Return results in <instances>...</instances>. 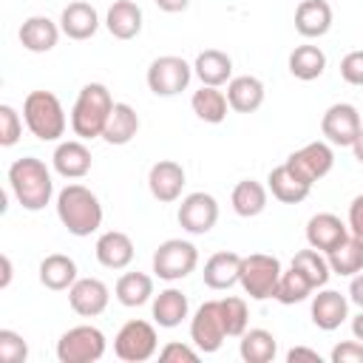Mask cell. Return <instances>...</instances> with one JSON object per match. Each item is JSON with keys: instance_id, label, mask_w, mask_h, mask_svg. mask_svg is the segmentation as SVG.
Instances as JSON below:
<instances>
[{"instance_id": "47", "label": "cell", "mask_w": 363, "mask_h": 363, "mask_svg": "<svg viewBox=\"0 0 363 363\" xmlns=\"http://www.w3.org/2000/svg\"><path fill=\"white\" fill-rule=\"evenodd\" d=\"M349 301L357 303L363 309V272L352 275V284H349Z\"/></svg>"}, {"instance_id": "28", "label": "cell", "mask_w": 363, "mask_h": 363, "mask_svg": "<svg viewBox=\"0 0 363 363\" xmlns=\"http://www.w3.org/2000/svg\"><path fill=\"white\" fill-rule=\"evenodd\" d=\"M77 281V264L71 255H62V252H51L40 261V284L51 292H62V289H71Z\"/></svg>"}, {"instance_id": "44", "label": "cell", "mask_w": 363, "mask_h": 363, "mask_svg": "<svg viewBox=\"0 0 363 363\" xmlns=\"http://www.w3.org/2000/svg\"><path fill=\"white\" fill-rule=\"evenodd\" d=\"M332 363H363V343L354 340H343L332 349Z\"/></svg>"}, {"instance_id": "24", "label": "cell", "mask_w": 363, "mask_h": 363, "mask_svg": "<svg viewBox=\"0 0 363 363\" xmlns=\"http://www.w3.org/2000/svg\"><path fill=\"white\" fill-rule=\"evenodd\" d=\"M267 184H269V193H272L281 204H298V201H303V199L309 196V190H312V184H306L286 162L269 170Z\"/></svg>"}, {"instance_id": "30", "label": "cell", "mask_w": 363, "mask_h": 363, "mask_svg": "<svg viewBox=\"0 0 363 363\" xmlns=\"http://www.w3.org/2000/svg\"><path fill=\"white\" fill-rule=\"evenodd\" d=\"M136 133H139V113L128 102H116L111 116H108V122H105L102 139L108 145H128Z\"/></svg>"}, {"instance_id": "6", "label": "cell", "mask_w": 363, "mask_h": 363, "mask_svg": "<svg viewBox=\"0 0 363 363\" xmlns=\"http://www.w3.org/2000/svg\"><path fill=\"white\" fill-rule=\"evenodd\" d=\"M105 354V335L96 326H74L62 332L57 340V360L60 363H96Z\"/></svg>"}, {"instance_id": "13", "label": "cell", "mask_w": 363, "mask_h": 363, "mask_svg": "<svg viewBox=\"0 0 363 363\" xmlns=\"http://www.w3.org/2000/svg\"><path fill=\"white\" fill-rule=\"evenodd\" d=\"M286 164H289L306 184H315V182H320V179L332 170L335 153H332V147H329L326 142H309V145H303L301 150L289 153Z\"/></svg>"}, {"instance_id": "39", "label": "cell", "mask_w": 363, "mask_h": 363, "mask_svg": "<svg viewBox=\"0 0 363 363\" xmlns=\"http://www.w3.org/2000/svg\"><path fill=\"white\" fill-rule=\"evenodd\" d=\"M218 309H221V323H224L227 337H241L247 332V323H250L247 301L235 298V295H227V298L218 301Z\"/></svg>"}, {"instance_id": "16", "label": "cell", "mask_w": 363, "mask_h": 363, "mask_svg": "<svg viewBox=\"0 0 363 363\" xmlns=\"http://www.w3.org/2000/svg\"><path fill=\"white\" fill-rule=\"evenodd\" d=\"M346 238H349V224H343L335 213H318L306 221V241L320 252H332Z\"/></svg>"}, {"instance_id": "8", "label": "cell", "mask_w": 363, "mask_h": 363, "mask_svg": "<svg viewBox=\"0 0 363 363\" xmlns=\"http://www.w3.org/2000/svg\"><path fill=\"white\" fill-rule=\"evenodd\" d=\"M196 264H199V250L182 238H167L153 252V272L170 284L187 278L196 269Z\"/></svg>"}, {"instance_id": "42", "label": "cell", "mask_w": 363, "mask_h": 363, "mask_svg": "<svg viewBox=\"0 0 363 363\" xmlns=\"http://www.w3.org/2000/svg\"><path fill=\"white\" fill-rule=\"evenodd\" d=\"M159 360L162 363H196L199 360V349H190L187 343H179V340H170L159 349Z\"/></svg>"}, {"instance_id": "46", "label": "cell", "mask_w": 363, "mask_h": 363, "mask_svg": "<svg viewBox=\"0 0 363 363\" xmlns=\"http://www.w3.org/2000/svg\"><path fill=\"white\" fill-rule=\"evenodd\" d=\"M301 360H309V363H320V354L315 349H306V346H292L286 352V363H301Z\"/></svg>"}, {"instance_id": "43", "label": "cell", "mask_w": 363, "mask_h": 363, "mask_svg": "<svg viewBox=\"0 0 363 363\" xmlns=\"http://www.w3.org/2000/svg\"><path fill=\"white\" fill-rule=\"evenodd\" d=\"M340 77L349 85H363V51H349L340 60Z\"/></svg>"}, {"instance_id": "4", "label": "cell", "mask_w": 363, "mask_h": 363, "mask_svg": "<svg viewBox=\"0 0 363 363\" xmlns=\"http://www.w3.org/2000/svg\"><path fill=\"white\" fill-rule=\"evenodd\" d=\"M23 119H26V128L40 142H57L68 125L62 102L51 91H31L23 102Z\"/></svg>"}, {"instance_id": "32", "label": "cell", "mask_w": 363, "mask_h": 363, "mask_svg": "<svg viewBox=\"0 0 363 363\" xmlns=\"http://www.w3.org/2000/svg\"><path fill=\"white\" fill-rule=\"evenodd\" d=\"M233 210L241 216V218H255L267 210V187L255 179H244L233 187Z\"/></svg>"}, {"instance_id": "31", "label": "cell", "mask_w": 363, "mask_h": 363, "mask_svg": "<svg viewBox=\"0 0 363 363\" xmlns=\"http://www.w3.org/2000/svg\"><path fill=\"white\" fill-rule=\"evenodd\" d=\"M190 108L193 113L201 119V122H210V125H218L227 119V111H230V102H227V94L213 88V85H201L193 99H190Z\"/></svg>"}, {"instance_id": "38", "label": "cell", "mask_w": 363, "mask_h": 363, "mask_svg": "<svg viewBox=\"0 0 363 363\" xmlns=\"http://www.w3.org/2000/svg\"><path fill=\"white\" fill-rule=\"evenodd\" d=\"M292 267H295V269H301V272H303V275L312 281V286H315V289L326 286V281H329V275H332V269H329V261H326V258L320 255V250H315V247L295 252V258H292Z\"/></svg>"}, {"instance_id": "5", "label": "cell", "mask_w": 363, "mask_h": 363, "mask_svg": "<svg viewBox=\"0 0 363 363\" xmlns=\"http://www.w3.org/2000/svg\"><path fill=\"white\" fill-rule=\"evenodd\" d=\"M281 261L275 255H267V252H252V255H244L241 258V289L252 298V301H267V298H275V289H278V281H281Z\"/></svg>"}, {"instance_id": "36", "label": "cell", "mask_w": 363, "mask_h": 363, "mask_svg": "<svg viewBox=\"0 0 363 363\" xmlns=\"http://www.w3.org/2000/svg\"><path fill=\"white\" fill-rule=\"evenodd\" d=\"M323 71H326V54H323L318 45H298V48L289 54V74H292L295 79L312 82V79H318Z\"/></svg>"}, {"instance_id": "27", "label": "cell", "mask_w": 363, "mask_h": 363, "mask_svg": "<svg viewBox=\"0 0 363 363\" xmlns=\"http://www.w3.org/2000/svg\"><path fill=\"white\" fill-rule=\"evenodd\" d=\"M105 28L116 40H133L142 31V9L133 0H113L105 14Z\"/></svg>"}, {"instance_id": "20", "label": "cell", "mask_w": 363, "mask_h": 363, "mask_svg": "<svg viewBox=\"0 0 363 363\" xmlns=\"http://www.w3.org/2000/svg\"><path fill=\"white\" fill-rule=\"evenodd\" d=\"M349 318V301L337 289H320L312 298V323L323 332L337 329Z\"/></svg>"}, {"instance_id": "17", "label": "cell", "mask_w": 363, "mask_h": 363, "mask_svg": "<svg viewBox=\"0 0 363 363\" xmlns=\"http://www.w3.org/2000/svg\"><path fill=\"white\" fill-rule=\"evenodd\" d=\"M60 28L68 40H91L99 28V14L91 3L85 0H74L62 9L60 14Z\"/></svg>"}, {"instance_id": "29", "label": "cell", "mask_w": 363, "mask_h": 363, "mask_svg": "<svg viewBox=\"0 0 363 363\" xmlns=\"http://www.w3.org/2000/svg\"><path fill=\"white\" fill-rule=\"evenodd\" d=\"M187 312H190L187 295L182 289H176V286H167L153 298V320L162 329H176L187 318Z\"/></svg>"}, {"instance_id": "40", "label": "cell", "mask_w": 363, "mask_h": 363, "mask_svg": "<svg viewBox=\"0 0 363 363\" xmlns=\"http://www.w3.org/2000/svg\"><path fill=\"white\" fill-rule=\"evenodd\" d=\"M23 122L26 119H20V113L11 108V105H0V145L3 147H11V145H17L20 142V136H23Z\"/></svg>"}, {"instance_id": "11", "label": "cell", "mask_w": 363, "mask_h": 363, "mask_svg": "<svg viewBox=\"0 0 363 363\" xmlns=\"http://www.w3.org/2000/svg\"><path fill=\"white\" fill-rule=\"evenodd\" d=\"M360 113L354 105L349 102H335L326 108L323 119H320V133L326 136L329 145H340V147H352V142L360 133Z\"/></svg>"}, {"instance_id": "15", "label": "cell", "mask_w": 363, "mask_h": 363, "mask_svg": "<svg viewBox=\"0 0 363 363\" xmlns=\"http://www.w3.org/2000/svg\"><path fill=\"white\" fill-rule=\"evenodd\" d=\"M147 187L156 201H162V204L176 201L184 187V167L173 159H159L147 173Z\"/></svg>"}, {"instance_id": "1", "label": "cell", "mask_w": 363, "mask_h": 363, "mask_svg": "<svg viewBox=\"0 0 363 363\" xmlns=\"http://www.w3.org/2000/svg\"><path fill=\"white\" fill-rule=\"evenodd\" d=\"M9 184H11V193L20 201V207L28 213H37L45 204H51V196H54L51 170L37 156H23V159L11 162Z\"/></svg>"}, {"instance_id": "35", "label": "cell", "mask_w": 363, "mask_h": 363, "mask_svg": "<svg viewBox=\"0 0 363 363\" xmlns=\"http://www.w3.org/2000/svg\"><path fill=\"white\" fill-rule=\"evenodd\" d=\"M238 352H241L244 363H269L275 357V352H278V340L267 329H247L241 335Z\"/></svg>"}, {"instance_id": "18", "label": "cell", "mask_w": 363, "mask_h": 363, "mask_svg": "<svg viewBox=\"0 0 363 363\" xmlns=\"http://www.w3.org/2000/svg\"><path fill=\"white\" fill-rule=\"evenodd\" d=\"M94 252H96V261H99L105 269H125V267L133 261V255H136L130 235H128V233H119V230L102 233V235L96 238Z\"/></svg>"}, {"instance_id": "10", "label": "cell", "mask_w": 363, "mask_h": 363, "mask_svg": "<svg viewBox=\"0 0 363 363\" xmlns=\"http://www.w3.org/2000/svg\"><path fill=\"white\" fill-rule=\"evenodd\" d=\"M227 332H224V323H221V309H218V301H204L193 320H190V340L196 343V349L201 354H213L221 349Z\"/></svg>"}, {"instance_id": "12", "label": "cell", "mask_w": 363, "mask_h": 363, "mask_svg": "<svg viewBox=\"0 0 363 363\" xmlns=\"http://www.w3.org/2000/svg\"><path fill=\"white\" fill-rule=\"evenodd\" d=\"M218 221V201L210 193H190L179 204V224L190 235H204Z\"/></svg>"}, {"instance_id": "45", "label": "cell", "mask_w": 363, "mask_h": 363, "mask_svg": "<svg viewBox=\"0 0 363 363\" xmlns=\"http://www.w3.org/2000/svg\"><path fill=\"white\" fill-rule=\"evenodd\" d=\"M349 233L363 241V193L354 196L349 204Z\"/></svg>"}, {"instance_id": "23", "label": "cell", "mask_w": 363, "mask_h": 363, "mask_svg": "<svg viewBox=\"0 0 363 363\" xmlns=\"http://www.w3.org/2000/svg\"><path fill=\"white\" fill-rule=\"evenodd\" d=\"M51 162H54V170L62 179H82V176H88L94 159H91V150L79 139H68V142L57 145Z\"/></svg>"}, {"instance_id": "25", "label": "cell", "mask_w": 363, "mask_h": 363, "mask_svg": "<svg viewBox=\"0 0 363 363\" xmlns=\"http://www.w3.org/2000/svg\"><path fill=\"white\" fill-rule=\"evenodd\" d=\"M193 74L201 79V85L221 88L224 82L233 79V60L218 48H204L193 62Z\"/></svg>"}, {"instance_id": "2", "label": "cell", "mask_w": 363, "mask_h": 363, "mask_svg": "<svg viewBox=\"0 0 363 363\" xmlns=\"http://www.w3.org/2000/svg\"><path fill=\"white\" fill-rule=\"evenodd\" d=\"M57 216L77 238H85L102 227V204L85 184H65L57 193Z\"/></svg>"}, {"instance_id": "41", "label": "cell", "mask_w": 363, "mask_h": 363, "mask_svg": "<svg viewBox=\"0 0 363 363\" xmlns=\"http://www.w3.org/2000/svg\"><path fill=\"white\" fill-rule=\"evenodd\" d=\"M28 357V343L23 340V335L11 332V329H0V360L3 363H26Z\"/></svg>"}, {"instance_id": "3", "label": "cell", "mask_w": 363, "mask_h": 363, "mask_svg": "<svg viewBox=\"0 0 363 363\" xmlns=\"http://www.w3.org/2000/svg\"><path fill=\"white\" fill-rule=\"evenodd\" d=\"M113 105L116 102H113L111 91L102 82H88L79 91V96H77V102L71 108V130L79 139H96V136H102L105 122H108Z\"/></svg>"}, {"instance_id": "49", "label": "cell", "mask_w": 363, "mask_h": 363, "mask_svg": "<svg viewBox=\"0 0 363 363\" xmlns=\"http://www.w3.org/2000/svg\"><path fill=\"white\" fill-rule=\"evenodd\" d=\"M0 264H3V278H0V286L6 289V286L11 284V258H9V255H3V258H0Z\"/></svg>"}, {"instance_id": "50", "label": "cell", "mask_w": 363, "mask_h": 363, "mask_svg": "<svg viewBox=\"0 0 363 363\" xmlns=\"http://www.w3.org/2000/svg\"><path fill=\"white\" fill-rule=\"evenodd\" d=\"M352 150H354V159L363 164V128H360V133H357V139L352 142Z\"/></svg>"}, {"instance_id": "26", "label": "cell", "mask_w": 363, "mask_h": 363, "mask_svg": "<svg viewBox=\"0 0 363 363\" xmlns=\"http://www.w3.org/2000/svg\"><path fill=\"white\" fill-rule=\"evenodd\" d=\"M264 82L258 79V77H250V74H244V77H233L230 82H227V102H230V108L233 111H238V113H252V111H258L261 105H264Z\"/></svg>"}, {"instance_id": "7", "label": "cell", "mask_w": 363, "mask_h": 363, "mask_svg": "<svg viewBox=\"0 0 363 363\" xmlns=\"http://www.w3.org/2000/svg\"><path fill=\"white\" fill-rule=\"evenodd\" d=\"M156 349H159V335L153 323L139 320V318L128 320L113 337V352L125 363H145L156 354Z\"/></svg>"}, {"instance_id": "21", "label": "cell", "mask_w": 363, "mask_h": 363, "mask_svg": "<svg viewBox=\"0 0 363 363\" xmlns=\"http://www.w3.org/2000/svg\"><path fill=\"white\" fill-rule=\"evenodd\" d=\"M241 258L244 255L230 252V250H221V252L210 255L204 261V272H201L204 284L210 289H230V286H235L238 278H241Z\"/></svg>"}, {"instance_id": "48", "label": "cell", "mask_w": 363, "mask_h": 363, "mask_svg": "<svg viewBox=\"0 0 363 363\" xmlns=\"http://www.w3.org/2000/svg\"><path fill=\"white\" fill-rule=\"evenodd\" d=\"M162 11H167V14H176V11H184L187 6H190V0H153Z\"/></svg>"}, {"instance_id": "37", "label": "cell", "mask_w": 363, "mask_h": 363, "mask_svg": "<svg viewBox=\"0 0 363 363\" xmlns=\"http://www.w3.org/2000/svg\"><path fill=\"white\" fill-rule=\"evenodd\" d=\"M312 292H315L312 281H309L301 269L289 267L286 272H281V281H278V289H275V301L284 303V306H289V303H301V301H306Z\"/></svg>"}, {"instance_id": "19", "label": "cell", "mask_w": 363, "mask_h": 363, "mask_svg": "<svg viewBox=\"0 0 363 363\" xmlns=\"http://www.w3.org/2000/svg\"><path fill=\"white\" fill-rule=\"evenodd\" d=\"M60 34H62V28H60L54 20L43 17V14H34V17L23 20V26H20V31H17L23 48L31 51V54H45V51H51V48L57 45Z\"/></svg>"}, {"instance_id": "33", "label": "cell", "mask_w": 363, "mask_h": 363, "mask_svg": "<svg viewBox=\"0 0 363 363\" xmlns=\"http://www.w3.org/2000/svg\"><path fill=\"white\" fill-rule=\"evenodd\" d=\"M326 261H329V269L343 278L363 272V241L349 233V238L343 244H337L332 252H326Z\"/></svg>"}, {"instance_id": "14", "label": "cell", "mask_w": 363, "mask_h": 363, "mask_svg": "<svg viewBox=\"0 0 363 363\" xmlns=\"http://www.w3.org/2000/svg\"><path fill=\"white\" fill-rule=\"evenodd\" d=\"M111 289L99 278H77L68 289V303L79 318H96L108 309Z\"/></svg>"}, {"instance_id": "51", "label": "cell", "mask_w": 363, "mask_h": 363, "mask_svg": "<svg viewBox=\"0 0 363 363\" xmlns=\"http://www.w3.org/2000/svg\"><path fill=\"white\" fill-rule=\"evenodd\" d=\"M352 335H354V337L363 343V312H360V315L352 320Z\"/></svg>"}, {"instance_id": "22", "label": "cell", "mask_w": 363, "mask_h": 363, "mask_svg": "<svg viewBox=\"0 0 363 363\" xmlns=\"http://www.w3.org/2000/svg\"><path fill=\"white\" fill-rule=\"evenodd\" d=\"M332 28V6L326 0H301L295 9V31L306 40L323 37Z\"/></svg>"}, {"instance_id": "9", "label": "cell", "mask_w": 363, "mask_h": 363, "mask_svg": "<svg viewBox=\"0 0 363 363\" xmlns=\"http://www.w3.org/2000/svg\"><path fill=\"white\" fill-rule=\"evenodd\" d=\"M190 77H193V65H187V60H182L176 54H164L150 62L147 88L156 96H176L190 85Z\"/></svg>"}, {"instance_id": "34", "label": "cell", "mask_w": 363, "mask_h": 363, "mask_svg": "<svg viewBox=\"0 0 363 363\" xmlns=\"http://www.w3.org/2000/svg\"><path fill=\"white\" fill-rule=\"evenodd\" d=\"M113 292L122 306H130V309L142 306L153 298V278L147 272H125V275H119Z\"/></svg>"}]
</instances>
